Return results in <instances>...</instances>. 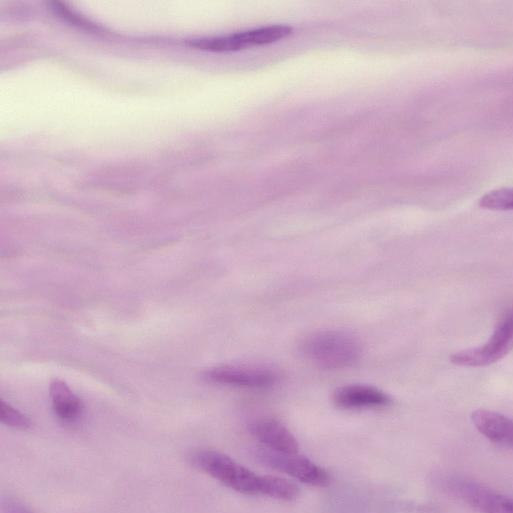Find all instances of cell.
I'll use <instances>...</instances> for the list:
<instances>
[{
  "mask_svg": "<svg viewBox=\"0 0 513 513\" xmlns=\"http://www.w3.org/2000/svg\"><path fill=\"white\" fill-rule=\"evenodd\" d=\"M301 352L315 365L327 370H336L358 362L363 347L354 335L330 330L306 337L301 343Z\"/></svg>",
  "mask_w": 513,
  "mask_h": 513,
  "instance_id": "1",
  "label": "cell"
},
{
  "mask_svg": "<svg viewBox=\"0 0 513 513\" xmlns=\"http://www.w3.org/2000/svg\"><path fill=\"white\" fill-rule=\"evenodd\" d=\"M191 464L223 485L242 494L263 495L265 475H257L228 455L199 449L189 456Z\"/></svg>",
  "mask_w": 513,
  "mask_h": 513,
  "instance_id": "2",
  "label": "cell"
},
{
  "mask_svg": "<svg viewBox=\"0 0 513 513\" xmlns=\"http://www.w3.org/2000/svg\"><path fill=\"white\" fill-rule=\"evenodd\" d=\"M435 482L444 493L479 513H513V497L472 479L445 473L438 475Z\"/></svg>",
  "mask_w": 513,
  "mask_h": 513,
  "instance_id": "3",
  "label": "cell"
},
{
  "mask_svg": "<svg viewBox=\"0 0 513 513\" xmlns=\"http://www.w3.org/2000/svg\"><path fill=\"white\" fill-rule=\"evenodd\" d=\"M513 349V310L498 324L482 346L454 353L450 361L456 366L484 367L505 357Z\"/></svg>",
  "mask_w": 513,
  "mask_h": 513,
  "instance_id": "4",
  "label": "cell"
},
{
  "mask_svg": "<svg viewBox=\"0 0 513 513\" xmlns=\"http://www.w3.org/2000/svg\"><path fill=\"white\" fill-rule=\"evenodd\" d=\"M254 454L261 463L290 475L302 483L326 487L331 482L330 474L325 469L298 453H280L260 447Z\"/></svg>",
  "mask_w": 513,
  "mask_h": 513,
  "instance_id": "5",
  "label": "cell"
},
{
  "mask_svg": "<svg viewBox=\"0 0 513 513\" xmlns=\"http://www.w3.org/2000/svg\"><path fill=\"white\" fill-rule=\"evenodd\" d=\"M288 26H272L227 37L198 40L192 47L213 53H230L271 45L293 34Z\"/></svg>",
  "mask_w": 513,
  "mask_h": 513,
  "instance_id": "6",
  "label": "cell"
},
{
  "mask_svg": "<svg viewBox=\"0 0 513 513\" xmlns=\"http://www.w3.org/2000/svg\"><path fill=\"white\" fill-rule=\"evenodd\" d=\"M206 379L222 385L268 389L280 380L279 374L267 367L260 366H221L206 372Z\"/></svg>",
  "mask_w": 513,
  "mask_h": 513,
  "instance_id": "7",
  "label": "cell"
},
{
  "mask_svg": "<svg viewBox=\"0 0 513 513\" xmlns=\"http://www.w3.org/2000/svg\"><path fill=\"white\" fill-rule=\"evenodd\" d=\"M250 433L264 445L265 448L287 454L299 452V444L291 431L280 421L261 417L249 424Z\"/></svg>",
  "mask_w": 513,
  "mask_h": 513,
  "instance_id": "8",
  "label": "cell"
},
{
  "mask_svg": "<svg viewBox=\"0 0 513 513\" xmlns=\"http://www.w3.org/2000/svg\"><path fill=\"white\" fill-rule=\"evenodd\" d=\"M335 405L345 410L381 409L391 405V397L384 391L369 385H347L333 395Z\"/></svg>",
  "mask_w": 513,
  "mask_h": 513,
  "instance_id": "9",
  "label": "cell"
},
{
  "mask_svg": "<svg viewBox=\"0 0 513 513\" xmlns=\"http://www.w3.org/2000/svg\"><path fill=\"white\" fill-rule=\"evenodd\" d=\"M471 420L480 434L494 444L513 447V420L495 411L478 409Z\"/></svg>",
  "mask_w": 513,
  "mask_h": 513,
  "instance_id": "10",
  "label": "cell"
},
{
  "mask_svg": "<svg viewBox=\"0 0 513 513\" xmlns=\"http://www.w3.org/2000/svg\"><path fill=\"white\" fill-rule=\"evenodd\" d=\"M51 398L55 414L67 424H75L83 416L84 405L71 388L61 380L51 385Z\"/></svg>",
  "mask_w": 513,
  "mask_h": 513,
  "instance_id": "11",
  "label": "cell"
},
{
  "mask_svg": "<svg viewBox=\"0 0 513 513\" xmlns=\"http://www.w3.org/2000/svg\"><path fill=\"white\" fill-rule=\"evenodd\" d=\"M479 206L491 211L513 210V188H502L488 192L480 198Z\"/></svg>",
  "mask_w": 513,
  "mask_h": 513,
  "instance_id": "12",
  "label": "cell"
},
{
  "mask_svg": "<svg viewBox=\"0 0 513 513\" xmlns=\"http://www.w3.org/2000/svg\"><path fill=\"white\" fill-rule=\"evenodd\" d=\"M0 420L3 424L18 430H28L32 426V421L27 415L5 400L0 402Z\"/></svg>",
  "mask_w": 513,
  "mask_h": 513,
  "instance_id": "13",
  "label": "cell"
},
{
  "mask_svg": "<svg viewBox=\"0 0 513 513\" xmlns=\"http://www.w3.org/2000/svg\"><path fill=\"white\" fill-rule=\"evenodd\" d=\"M3 511L4 513H33L22 503L11 498L3 499Z\"/></svg>",
  "mask_w": 513,
  "mask_h": 513,
  "instance_id": "14",
  "label": "cell"
}]
</instances>
